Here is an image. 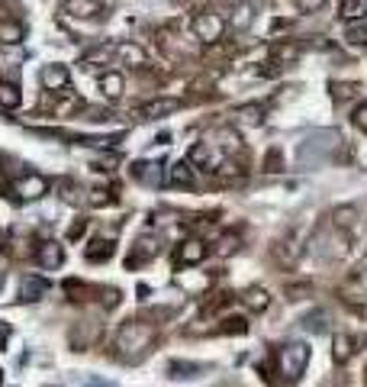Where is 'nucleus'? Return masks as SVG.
Returning a JSON list of instances; mask_svg holds the SVG:
<instances>
[{"label":"nucleus","instance_id":"nucleus-41","mask_svg":"<svg viewBox=\"0 0 367 387\" xmlns=\"http://www.w3.org/2000/svg\"><path fill=\"white\" fill-rule=\"evenodd\" d=\"M190 165H200V168H207L209 165V146L207 142H200V146L190 148Z\"/></svg>","mask_w":367,"mask_h":387},{"label":"nucleus","instance_id":"nucleus-43","mask_svg":"<svg viewBox=\"0 0 367 387\" xmlns=\"http://www.w3.org/2000/svg\"><path fill=\"white\" fill-rule=\"evenodd\" d=\"M87 204H90V207H106V204H113L110 190H90V194H87Z\"/></svg>","mask_w":367,"mask_h":387},{"label":"nucleus","instance_id":"nucleus-44","mask_svg":"<svg viewBox=\"0 0 367 387\" xmlns=\"http://www.w3.org/2000/svg\"><path fill=\"white\" fill-rule=\"evenodd\" d=\"M351 123L361 129V133H367V104H358V107H354Z\"/></svg>","mask_w":367,"mask_h":387},{"label":"nucleus","instance_id":"nucleus-49","mask_svg":"<svg viewBox=\"0 0 367 387\" xmlns=\"http://www.w3.org/2000/svg\"><path fill=\"white\" fill-rule=\"evenodd\" d=\"M84 387H116V384H113V381H104V378H90Z\"/></svg>","mask_w":367,"mask_h":387},{"label":"nucleus","instance_id":"nucleus-28","mask_svg":"<svg viewBox=\"0 0 367 387\" xmlns=\"http://www.w3.org/2000/svg\"><path fill=\"white\" fill-rule=\"evenodd\" d=\"M239 249H242V236H239V232H222L219 242H216V255H219V258H232Z\"/></svg>","mask_w":367,"mask_h":387},{"label":"nucleus","instance_id":"nucleus-35","mask_svg":"<svg viewBox=\"0 0 367 387\" xmlns=\"http://www.w3.org/2000/svg\"><path fill=\"white\" fill-rule=\"evenodd\" d=\"M329 91H332V100H351V97H358V91H361V85H354V81H332L329 85Z\"/></svg>","mask_w":367,"mask_h":387},{"label":"nucleus","instance_id":"nucleus-31","mask_svg":"<svg viewBox=\"0 0 367 387\" xmlns=\"http://www.w3.org/2000/svg\"><path fill=\"white\" fill-rule=\"evenodd\" d=\"M219 336H245L248 332V320L245 317H226L219 326H216Z\"/></svg>","mask_w":367,"mask_h":387},{"label":"nucleus","instance_id":"nucleus-27","mask_svg":"<svg viewBox=\"0 0 367 387\" xmlns=\"http://www.w3.org/2000/svg\"><path fill=\"white\" fill-rule=\"evenodd\" d=\"M300 326H303L306 332H326L329 329V313L322 307L319 310H310L303 320H300Z\"/></svg>","mask_w":367,"mask_h":387},{"label":"nucleus","instance_id":"nucleus-5","mask_svg":"<svg viewBox=\"0 0 367 387\" xmlns=\"http://www.w3.org/2000/svg\"><path fill=\"white\" fill-rule=\"evenodd\" d=\"M209 255L207 242L200 239V236H187V239L180 242L177 249H174V261H177L180 268H187V265H200L203 258Z\"/></svg>","mask_w":367,"mask_h":387},{"label":"nucleus","instance_id":"nucleus-51","mask_svg":"<svg viewBox=\"0 0 367 387\" xmlns=\"http://www.w3.org/2000/svg\"><path fill=\"white\" fill-rule=\"evenodd\" d=\"M168 142H171V133H158V136H155V146H168Z\"/></svg>","mask_w":367,"mask_h":387},{"label":"nucleus","instance_id":"nucleus-1","mask_svg":"<svg viewBox=\"0 0 367 387\" xmlns=\"http://www.w3.org/2000/svg\"><path fill=\"white\" fill-rule=\"evenodd\" d=\"M155 342V329L148 323H139V320H129V323L119 326L116 332V349L123 359L136 361L139 355H146Z\"/></svg>","mask_w":367,"mask_h":387},{"label":"nucleus","instance_id":"nucleus-18","mask_svg":"<svg viewBox=\"0 0 367 387\" xmlns=\"http://www.w3.org/2000/svg\"><path fill=\"white\" fill-rule=\"evenodd\" d=\"M165 371H168V378H174V381H187V378H197L200 371H207V365H197V361H177V359H171L165 365Z\"/></svg>","mask_w":367,"mask_h":387},{"label":"nucleus","instance_id":"nucleus-39","mask_svg":"<svg viewBox=\"0 0 367 387\" xmlns=\"http://www.w3.org/2000/svg\"><path fill=\"white\" fill-rule=\"evenodd\" d=\"M264 171H270V175H280V171H284V155H280V148H270V152L264 155Z\"/></svg>","mask_w":367,"mask_h":387},{"label":"nucleus","instance_id":"nucleus-9","mask_svg":"<svg viewBox=\"0 0 367 387\" xmlns=\"http://www.w3.org/2000/svg\"><path fill=\"white\" fill-rule=\"evenodd\" d=\"M35 258H39V268L42 271H58V268L65 265V246L62 242H42L39 249H35Z\"/></svg>","mask_w":367,"mask_h":387},{"label":"nucleus","instance_id":"nucleus-22","mask_svg":"<svg viewBox=\"0 0 367 387\" xmlns=\"http://www.w3.org/2000/svg\"><path fill=\"white\" fill-rule=\"evenodd\" d=\"M358 207L354 204H341V207H335L332 213H329V219H332V226L335 229H351L354 223H358Z\"/></svg>","mask_w":367,"mask_h":387},{"label":"nucleus","instance_id":"nucleus-42","mask_svg":"<svg viewBox=\"0 0 367 387\" xmlns=\"http://www.w3.org/2000/svg\"><path fill=\"white\" fill-rule=\"evenodd\" d=\"M110 55H113V45H104V49L90 52V55L84 58V68H97V65H100V62H106Z\"/></svg>","mask_w":367,"mask_h":387},{"label":"nucleus","instance_id":"nucleus-33","mask_svg":"<svg viewBox=\"0 0 367 387\" xmlns=\"http://www.w3.org/2000/svg\"><path fill=\"white\" fill-rule=\"evenodd\" d=\"M284 294H287V300H306V297L316 294V288H312V281H287Z\"/></svg>","mask_w":367,"mask_h":387},{"label":"nucleus","instance_id":"nucleus-48","mask_svg":"<svg viewBox=\"0 0 367 387\" xmlns=\"http://www.w3.org/2000/svg\"><path fill=\"white\" fill-rule=\"evenodd\" d=\"M345 303H348V310H351V313H358V317H364V320H367V303H361V300H348V297H345Z\"/></svg>","mask_w":367,"mask_h":387},{"label":"nucleus","instance_id":"nucleus-8","mask_svg":"<svg viewBox=\"0 0 367 387\" xmlns=\"http://www.w3.org/2000/svg\"><path fill=\"white\" fill-rule=\"evenodd\" d=\"M174 110H180L177 97H158V100L142 104L139 110H136V116H139V120H165L168 113H174Z\"/></svg>","mask_w":367,"mask_h":387},{"label":"nucleus","instance_id":"nucleus-52","mask_svg":"<svg viewBox=\"0 0 367 387\" xmlns=\"http://www.w3.org/2000/svg\"><path fill=\"white\" fill-rule=\"evenodd\" d=\"M226 4H242V0H226Z\"/></svg>","mask_w":367,"mask_h":387},{"label":"nucleus","instance_id":"nucleus-20","mask_svg":"<svg viewBox=\"0 0 367 387\" xmlns=\"http://www.w3.org/2000/svg\"><path fill=\"white\" fill-rule=\"evenodd\" d=\"M158 252H161V246L152 239V236H146V239L136 242V249H132V255H129V265H139V261L146 265V261H152Z\"/></svg>","mask_w":367,"mask_h":387},{"label":"nucleus","instance_id":"nucleus-36","mask_svg":"<svg viewBox=\"0 0 367 387\" xmlns=\"http://www.w3.org/2000/svg\"><path fill=\"white\" fill-rule=\"evenodd\" d=\"M216 142H219V148H222V152H229V155H236L239 148H242L236 129H219V133H216Z\"/></svg>","mask_w":367,"mask_h":387},{"label":"nucleus","instance_id":"nucleus-47","mask_svg":"<svg viewBox=\"0 0 367 387\" xmlns=\"http://www.w3.org/2000/svg\"><path fill=\"white\" fill-rule=\"evenodd\" d=\"M13 246H16V249H10V252H13L16 258H26V255H35V252H29V249H26L29 242L23 239V236H16V239H13Z\"/></svg>","mask_w":367,"mask_h":387},{"label":"nucleus","instance_id":"nucleus-12","mask_svg":"<svg viewBox=\"0 0 367 387\" xmlns=\"http://www.w3.org/2000/svg\"><path fill=\"white\" fill-rule=\"evenodd\" d=\"M168 187H180V190H194L197 187V175H194V165L190 162H177L168 168Z\"/></svg>","mask_w":367,"mask_h":387},{"label":"nucleus","instance_id":"nucleus-30","mask_svg":"<svg viewBox=\"0 0 367 387\" xmlns=\"http://www.w3.org/2000/svg\"><path fill=\"white\" fill-rule=\"evenodd\" d=\"M20 100H23L20 85H13V81H0V107H4V110H16Z\"/></svg>","mask_w":367,"mask_h":387},{"label":"nucleus","instance_id":"nucleus-46","mask_svg":"<svg viewBox=\"0 0 367 387\" xmlns=\"http://www.w3.org/2000/svg\"><path fill=\"white\" fill-rule=\"evenodd\" d=\"M84 232H87V219H77V223L68 229V242H77Z\"/></svg>","mask_w":367,"mask_h":387},{"label":"nucleus","instance_id":"nucleus-6","mask_svg":"<svg viewBox=\"0 0 367 387\" xmlns=\"http://www.w3.org/2000/svg\"><path fill=\"white\" fill-rule=\"evenodd\" d=\"M161 49H165L168 58H174V62H184V58L197 55V43L194 39H187V36H174V33H161Z\"/></svg>","mask_w":367,"mask_h":387},{"label":"nucleus","instance_id":"nucleus-40","mask_svg":"<svg viewBox=\"0 0 367 387\" xmlns=\"http://www.w3.org/2000/svg\"><path fill=\"white\" fill-rule=\"evenodd\" d=\"M345 39L351 45H367V23H354V26H348Z\"/></svg>","mask_w":367,"mask_h":387},{"label":"nucleus","instance_id":"nucleus-15","mask_svg":"<svg viewBox=\"0 0 367 387\" xmlns=\"http://www.w3.org/2000/svg\"><path fill=\"white\" fill-rule=\"evenodd\" d=\"M303 255V246H300L297 236H287V239H280L278 246H274V261L284 268H293L297 265V258Z\"/></svg>","mask_w":367,"mask_h":387},{"label":"nucleus","instance_id":"nucleus-23","mask_svg":"<svg viewBox=\"0 0 367 387\" xmlns=\"http://www.w3.org/2000/svg\"><path fill=\"white\" fill-rule=\"evenodd\" d=\"M100 91L110 100H119L126 91V77L119 75V71H106V75H100Z\"/></svg>","mask_w":367,"mask_h":387},{"label":"nucleus","instance_id":"nucleus-26","mask_svg":"<svg viewBox=\"0 0 367 387\" xmlns=\"http://www.w3.org/2000/svg\"><path fill=\"white\" fill-rule=\"evenodd\" d=\"M113 252H116V242L113 239H94L84 255H87V261H110Z\"/></svg>","mask_w":367,"mask_h":387},{"label":"nucleus","instance_id":"nucleus-3","mask_svg":"<svg viewBox=\"0 0 367 387\" xmlns=\"http://www.w3.org/2000/svg\"><path fill=\"white\" fill-rule=\"evenodd\" d=\"M310 365V345L306 342H287L278 349V371L284 381H300Z\"/></svg>","mask_w":367,"mask_h":387},{"label":"nucleus","instance_id":"nucleus-2","mask_svg":"<svg viewBox=\"0 0 367 387\" xmlns=\"http://www.w3.org/2000/svg\"><path fill=\"white\" fill-rule=\"evenodd\" d=\"M341 146V136L335 129H326V133H316L297 148V162L300 165H319L322 158H329V152Z\"/></svg>","mask_w":367,"mask_h":387},{"label":"nucleus","instance_id":"nucleus-17","mask_svg":"<svg viewBox=\"0 0 367 387\" xmlns=\"http://www.w3.org/2000/svg\"><path fill=\"white\" fill-rule=\"evenodd\" d=\"M49 290V281L45 278H39V275H29V278H23V284H20V303H35L42 294Z\"/></svg>","mask_w":367,"mask_h":387},{"label":"nucleus","instance_id":"nucleus-19","mask_svg":"<svg viewBox=\"0 0 367 387\" xmlns=\"http://www.w3.org/2000/svg\"><path fill=\"white\" fill-rule=\"evenodd\" d=\"M354 345H358V339H351L348 332H335V339H332V359H335V365H345V361L351 359Z\"/></svg>","mask_w":367,"mask_h":387},{"label":"nucleus","instance_id":"nucleus-24","mask_svg":"<svg viewBox=\"0 0 367 387\" xmlns=\"http://www.w3.org/2000/svg\"><path fill=\"white\" fill-rule=\"evenodd\" d=\"M58 190H62V200H65V204H71V207H87V194H90V190H84L81 184L62 181V184H58Z\"/></svg>","mask_w":367,"mask_h":387},{"label":"nucleus","instance_id":"nucleus-14","mask_svg":"<svg viewBox=\"0 0 367 387\" xmlns=\"http://www.w3.org/2000/svg\"><path fill=\"white\" fill-rule=\"evenodd\" d=\"M62 10L75 20H94V16H104V4L100 0H65Z\"/></svg>","mask_w":367,"mask_h":387},{"label":"nucleus","instance_id":"nucleus-16","mask_svg":"<svg viewBox=\"0 0 367 387\" xmlns=\"http://www.w3.org/2000/svg\"><path fill=\"white\" fill-rule=\"evenodd\" d=\"M251 23H255V4H248V0H242V4H232V13H229L226 26H232L236 33H242V29H248Z\"/></svg>","mask_w":367,"mask_h":387},{"label":"nucleus","instance_id":"nucleus-4","mask_svg":"<svg viewBox=\"0 0 367 387\" xmlns=\"http://www.w3.org/2000/svg\"><path fill=\"white\" fill-rule=\"evenodd\" d=\"M190 29H194V36H197V43H203V45H216L226 36V16H219V13H213V10H200V13L194 16V23H190Z\"/></svg>","mask_w":367,"mask_h":387},{"label":"nucleus","instance_id":"nucleus-37","mask_svg":"<svg viewBox=\"0 0 367 387\" xmlns=\"http://www.w3.org/2000/svg\"><path fill=\"white\" fill-rule=\"evenodd\" d=\"M367 13V0H345L341 4V16L345 20H361Z\"/></svg>","mask_w":367,"mask_h":387},{"label":"nucleus","instance_id":"nucleus-29","mask_svg":"<svg viewBox=\"0 0 367 387\" xmlns=\"http://www.w3.org/2000/svg\"><path fill=\"white\" fill-rule=\"evenodd\" d=\"M264 104H245V107H239V123H245V126H261L264 123Z\"/></svg>","mask_w":367,"mask_h":387},{"label":"nucleus","instance_id":"nucleus-7","mask_svg":"<svg viewBox=\"0 0 367 387\" xmlns=\"http://www.w3.org/2000/svg\"><path fill=\"white\" fill-rule=\"evenodd\" d=\"M13 194L23 200V204H29V200H39V197H45V194H49V181H45L42 175H23V178H16Z\"/></svg>","mask_w":367,"mask_h":387},{"label":"nucleus","instance_id":"nucleus-45","mask_svg":"<svg viewBox=\"0 0 367 387\" xmlns=\"http://www.w3.org/2000/svg\"><path fill=\"white\" fill-rule=\"evenodd\" d=\"M322 7H326V0H297L300 13H319Z\"/></svg>","mask_w":367,"mask_h":387},{"label":"nucleus","instance_id":"nucleus-21","mask_svg":"<svg viewBox=\"0 0 367 387\" xmlns=\"http://www.w3.org/2000/svg\"><path fill=\"white\" fill-rule=\"evenodd\" d=\"M242 303H245V310H251V313H264V310L270 307V294L255 284V288H248L242 294Z\"/></svg>","mask_w":367,"mask_h":387},{"label":"nucleus","instance_id":"nucleus-34","mask_svg":"<svg viewBox=\"0 0 367 387\" xmlns=\"http://www.w3.org/2000/svg\"><path fill=\"white\" fill-rule=\"evenodd\" d=\"M0 43L4 45H16L23 43V26L13 20H0Z\"/></svg>","mask_w":367,"mask_h":387},{"label":"nucleus","instance_id":"nucleus-10","mask_svg":"<svg viewBox=\"0 0 367 387\" xmlns=\"http://www.w3.org/2000/svg\"><path fill=\"white\" fill-rule=\"evenodd\" d=\"M113 55H116L123 65H129V68H146V65H148L146 49H142L139 43H132V39H126V43H116V45H113Z\"/></svg>","mask_w":367,"mask_h":387},{"label":"nucleus","instance_id":"nucleus-13","mask_svg":"<svg viewBox=\"0 0 367 387\" xmlns=\"http://www.w3.org/2000/svg\"><path fill=\"white\" fill-rule=\"evenodd\" d=\"M132 178L139 184H148V187H158V184H165V165L158 162H136L132 165Z\"/></svg>","mask_w":367,"mask_h":387},{"label":"nucleus","instance_id":"nucleus-53","mask_svg":"<svg viewBox=\"0 0 367 387\" xmlns=\"http://www.w3.org/2000/svg\"><path fill=\"white\" fill-rule=\"evenodd\" d=\"M52 387H58V384H52Z\"/></svg>","mask_w":367,"mask_h":387},{"label":"nucleus","instance_id":"nucleus-25","mask_svg":"<svg viewBox=\"0 0 367 387\" xmlns=\"http://www.w3.org/2000/svg\"><path fill=\"white\" fill-rule=\"evenodd\" d=\"M213 171L216 178H219L222 184H239V181H245V168L239 162H226V165H213Z\"/></svg>","mask_w":367,"mask_h":387},{"label":"nucleus","instance_id":"nucleus-32","mask_svg":"<svg viewBox=\"0 0 367 387\" xmlns=\"http://www.w3.org/2000/svg\"><path fill=\"white\" fill-rule=\"evenodd\" d=\"M297 55H300V45L297 43L270 45V58H274L278 65H287V68H290V62H297Z\"/></svg>","mask_w":367,"mask_h":387},{"label":"nucleus","instance_id":"nucleus-38","mask_svg":"<svg viewBox=\"0 0 367 387\" xmlns=\"http://www.w3.org/2000/svg\"><path fill=\"white\" fill-rule=\"evenodd\" d=\"M65 294H68L75 303L90 300V288H87V284H84V281H65Z\"/></svg>","mask_w":367,"mask_h":387},{"label":"nucleus","instance_id":"nucleus-50","mask_svg":"<svg viewBox=\"0 0 367 387\" xmlns=\"http://www.w3.org/2000/svg\"><path fill=\"white\" fill-rule=\"evenodd\" d=\"M7 339H10V326L4 323V320H0V349L7 345Z\"/></svg>","mask_w":367,"mask_h":387},{"label":"nucleus","instance_id":"nucleus-11","mask_svg":"<svg viewBox=\"0 0 367 387\" xmlns=\"http://www.w3.org/2000/svg\"><path fill=\"white\" fill-rule=\"evenodd\" d=\"M68 81H71V75H68V68H65V65H45V68L39 71V85L45 87L49 94L65 91V87H68Z\"/></svg>","mask_w":367,"mask_h":387}]
</instances>
